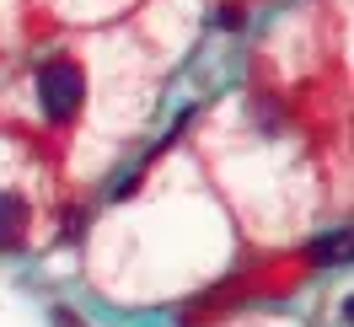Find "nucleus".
Returning <instances> with one entry per match:
<instances>
[{
  "instance_id": "nucleus-1",
  "label": "nucleus",
  "mask_w": 354,
  "mask_h": 327,
  "mask_svg": "<svg viewBox=\"0 0 354 327\" xmlns=\"http://www.w3.org/2000/svg\"><path fill=\"white\" fill-rule=\"evenodd\" d=\"M81 102H86V81H81V70L70 65V59H48V65L38 70V108H44V118L70 124V118L81 113Z\"/></svg>"
},
{
  "instance_id": "nucleus-2",
  "label": "nucleus",
  "mask_w": 354,
  "mask_h": 327,
  "mask_svg": "<svg viewBox=\"0 0 354 327\" xmlns=\"http://www.w3.org/2000/svg\"><path fill=\"white\" fill-rule=\"evenodd\" d=\"M27 231V198L0 194V247H17Z\"/></svg>"
},
{
  "instance_id": "nucleus-3",
  "label": "nucleus",
  "mask_w": 354,
  "mask_h": 327,
  "mask_svg": "<svg viewBox=\"0 0 354 327\" xmlns=\"http://www.w3.org/2000/svg\"><path fill=\"white\" fill-rule=\"evenodd\" d=\"M317 258H322V263L349 258V231H333V236H322V241H317Z\"/></svg>"
},
{
  "instance_id": "nucleus-4",
  "label": "nucleus",
  "mask_w": 354,
  "mask_h": 327,
  "mask_svg": "<svg viewBox=\"0 0 354 327\" xmlns=\"http://www.w3.org/2000/svg\"><path fill=\"white\" fill-rule=\"evenodd\" d=\"M215 22H221V27H242V6H236V0H225V6H221V17H215Z\"/></svg>"
}]
</instances>
